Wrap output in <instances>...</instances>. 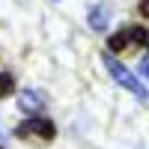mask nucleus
Segmentation results:
<instances>
[{"instance_id": "7ed1b4c3", "label": "nucleus", "mask_w": 149, "mask_h": 149, "mask_svg": "<svg viewBox=\"0 0 149 149\" xmlns=\"http://www.w3.org/2000/svg\"><path fill=\"white\" fill-rule=\"evenodd\" d=\"M15 137L21 140H42V143H51L57 137V125L45 116H30L27 122H21L15 128Z\"/></svg>"}, {"instance_id": "f03ea898", "label": "nucleus", "mask_w": 149, "mask_h": 149, "mask_svg": "<svg viewBox=\"0 0 149 149\" xmlns=\"http://www.w3.org/2000/svg\"><path fill=\"white\" fill-rule=\"evenodd\" d=\"M104 69L110 72V78H113L119 86H125V90H128L134 98H137V102H146V90H143V84L134 78V74H131L125 66H122L113 54H104Z\"/></svg>"}, {"instance_id": "20e7f679", "label": "nucleus", "mask_w": 149, "mask_h": 149, "mask_svg": "<svg viewBox=\"0 0 149 149\" xmlns=\"http://www.w3.org/2000/svg\"><path fill=\"white\" fill-rule=\"evenodd\" d=\"M18 107L27 110V113H30V110H33V113H36V110H42V107H45V93H42V90H24L21 98H18Z\"/></svg>"}, {"instance_id": "f257e3e1", "label": "nucleus", "mask_w": 149, "mask_h": 149, "mask_svg": "<svg viewBox=\"0 0 149 149\" xmlns=\"http://www.w3.org/2000/svg\"><path fill=\"white\" fill-rule=\"evenodd\" d=\"M149 45V33L140 24H128V27H119L113 36L107 39V51L119 54V51H143Z\"/></svg>"}, {"instance_id": "423d86ee", "label": "nucleus", "mask_w": 149, "mask_h": 149, "mask_svg": "<svg viewBox=\"0 0 149 149\" xmlns=\"http://www.w3.org/2000/svg\"><path fill=\"white\" fill-rule=\"evenodd\" d=\"M12 90H15V78L9 72H0V98H6Z\"/></svg>"}, {"instance_id": "39448f33", "label": "nucleus", "mask_w": 149, "mask_h": 149, "mask_svg": "<svg viewBox=\"0 0 149 149\" xmlns=\"http://www.w3.org/2000/svg\"><path fill=\"white\" fill-rule=\"evenodd\" d=\"M107 18H110V12H107L104 6H95V9L90 12V27H93V30H104Z\"/></svg>"}]
</instances>
